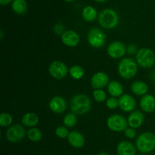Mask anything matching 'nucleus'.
Returning a JSON list of instances; mask_svg holds the SVG:
<instances>
[{
	"label": "nucleus",
	"mask_w": 155,
	"mask_h": 155,
	"mask_svg": "<svg viewBox=\"0 0 155 155\" xmlns=\"http://www.w3.org/2000/svg\"><path fill=\"white\" fill-rule=\"evenodd\" d=\"M141 155H146V154H145V153H142V154H141Z\"/></svg>",
	"instance_id": "39"
},
{
	"label": "nucleus",
	"mask_w": 155,
	"mask_h": 155,
	"mask_svg": "<svg viewBox=\"0 0 155 155\" xmlns=\"http://www.w3.org/2000/svg\"><path fill=\"white\" fill-rule=\"evenodd\" d=\"M97 15H98V13H97L96 9L90 5L86 6L82 12V17L85 21L88 22H91L96 19Z\"/></svg>",
	"instance_id": "22"
},
{
	"label": "nucleus",
	"mask_w": 155,
	"mask_h": 155,
	"mask_svg": "<svg viewBox=\"0 0 155 155\" xmlns=\"http://www.w3.org/2000/svg\"><path fill=\"white\" fill-rule=\"evenodd\" d=\"M124 135L128 138H134L136 135V132L133 128H127L124 131Z\"/></svg>",
	"instance_id": "31"
},
{
	"label": "nucleus",
	"mask_w": 155,
	"mask_h": 155,
	"mask_svg": "<svg viewBox=\"0 0 155 155\" xmlns=\"http://www.w3.org/2000/svg\"><path fill=\"white\" fill-rule=\"evenodd\" d=\"M119 106L124 112H133L136 109V101L130 94H124L119 98Z\"/></svg>",
	"instance_id": "12"
},
{
	"label": "nucleus",
	"mask_w": 155,
	"mask_h": 155,
	"mask_svg": "<svg viewBox=\"0 0 155 155\" xmlns=\"http://www.w3.org/2000/svg\"><path fill=\"white\" fill-rule=\"evenodd\" d=\"M107 91L112 97H120L124 93V87L117 81H112L107 85Z\"/></svg>",
	"instance_id": "19"
},
{
	"label": "nucleus",
	"mask_w": 155,
	"mask_h": 155,
	"mask_svg": "<svg viewBox=\"0 0 155 155\" xmlns=\"http://www.w3.org/2000/svg\"><path fill=\"white\" fill-rule=\"evenodd\" d=\"M131 90L136 95L144 96L148 92V86L145 82L142 81H136L132 84Z\"/></svg>",
	"instance_id": "20"
},
{
	"label": "nucleus",
	"mask_w": 155,
	"mask_h": 155,
	"mask_svg": "<svg viewBox=\"0 0 155 155\" xmlns=\"http://www.w3.org/2000/svg\"><path fill=\"white\" fill-rule=\"evenodd\" d=\"M106 36L104 32L97 27H93L89 31L87 40L89 45L94 48H101L104 45Z\"/></svg>",
	"instance_id": "6"
},
{
	"label": "nucleus",
	"mask_w": 155,
	"mask_h": 155,
	"mask_svg": "<svg viewBox=\"0 0 155 155\" xmlns=\"http://www.w3.org/2000/svg\"><path fill=\"white\" fill-rule=\"evenodd\" d=\"M140 106L145 112H152L155 110V97L149 94L142 96L140 100Z\"/></svg>",
	"instance_id": "18"
},
{
	"label": "nucleus",
	"mask_w": 155,
	"mask_h": 155,
	"mask_svg": "<svg viewBox=\"0 0 155 155\" xmlns=\"http://www.w3.org/2000/svg\"><path fill=\"white\" fill-rule=\"evenodd\" d=\"M69 72L71 77H72L73 78L76 79V80L81 79L84 76L85 74L84 69L78 65H73V66L70 68Z\"/></svg>",
	"instance_id": "24"
},
{
	"label": "nucleus",
	"mask_w": 155,
	"mask_h": 155,
	"mask_svg": "<svg viewBox=\"0 0 155 155\" xmlns=\"http://www.w3.org/2000/svg\"><path fill=\"white\" fill-rule=\"evenodd\" d=\"M107 126L114 132H122L128 128V121L123 115L114 114L108 117L107 120Z\"/></svg>",
	"instance_id": "7"
},
{
	"label": "nucleus",
	"mask_w": 155,
	"mask_h": 155,
	"mask_svg": "<svg viewBox=\"0 0 155 155\" xmlns=\"http://www.w3.org/2000/svg\"><path fill=\"white\" fill-rule=\"evenodd\" d=\"M106 106L110 109H114L119 106V100L116 99V97H111L108 98L106 101Z\"/></svg>",
	"instance_id": "30"
},
{
	"label": "nucleus",
	"mask_w": 155,
	"mask_h": 155,
	"mask_svg": "<svg viewBox=\"0 0 155 155\" xmlns=\"http://www.w3.org/2000/svg\"><path fill=\"white\" fill-rule=\"evenodd\" d=\"M93 97L95 101L98 102V103H101V102H104L106 100L107 95H106V93L103 90L96 89L93 91Z\"/></svg>",
	"instance_id": "28"
},
{
	"label": "nucleus",
	"mask_w": 155,
	"mask_h": 155,
	"mask_svg": "<svg viewBox=\"0 0 155 155\" xmlns=\"http://www.w3.org/2000/svg\"><path fill=\"white\" fill-rule=\"evenodd\" d=\"M136 51H137V46L134 45V44L130 45L127 48V52L130 54H134V53H136Z\"/></svg>",
	"instance_id": "33"
},
{
	"label": "nucleus",
	"mask_w": 155,
	"mask_h": 155,
	"mask_svg": "<svg viewBox=\"0 0 155 155\" xmlns=\"http://www.w3.org/2000/svg\"><path fill=\"white\" fill-rule=\"evenodd\" d=\"M90 108L91 100L86 94H76L71 100V109L77 115L86 114L89 112Z\"/></svg>",
	"instance_id": "1"
},
{
	"label": "nucleus",
	"mask_w": 155,
	"mask_h": 155,
	"mask_svg": "<svg viewBox=\"0 0 155 155\" xmlns=\"http://www.w3.org/2000/svg\"><path fill=\"white\" fill-rule=\"evenodd\" d=\"M138 71V65L133 59L124 58L118 65V73L124 79H131Z\"/></svg>",
	"instance_id": "4"
},
{
	"label": "nucleus",
	"mask_w": 155,
	"mask_h": 155,
	"mask_svg": "<svg viewBox=\"0 0 155 155\" xmlns=\"http://www.w3.org/2000/svg\"><path fill=\"white\" fill-rule=\"evenodd\" d=\"M26 135V131L21 125H14L8 129L5 136L8 141L12 143H17L22 141Z\"/></svg>",
	"instance_id": "8"
},
{
	"label": "nucleus",
	"mask_w": 155,
	"mask_h": 155,
	"mask_svg": "<svg viewBox=\"0 0 155 155\" xmlns=\"http://www.w3.org/2000/svg\"><path fill=\"white\" fill-rule=\"evenodd\" d=\"M136 62L142 68H151L155 64V53L151 49H140L136 54Z\"/></svg>",
	"instance_id": "5"
},
{
	"label": "nucleus",
	"mask_w": 155,
	"mask_h": 155,
	"mask_svg": "<svg viewBox=\"0 0 155 155\" xmlns=\"http://www.w3.org/2000/svg\"><path fill=\"white\" fill-rule=\"evenodd\" d=\"M145 116L142 112L139 110L133 111L129 115L127 121H128L129 126L133 129L139 128L144 122Z\"/></svg>",
	"instance_id": "17"
},
{
	"label": "nucleus",
	"mask_w": 155,
	"mask_h": 155,
	"mask_svg": "<svg viewBox=\"0 0 155 155\" xmlns=\"http://www.w3.org/2000/svg\"><path fill=\"white\" fill-rule=\"evenodd\" d=\"M61 40L64 45L70 47L77 46L80 42V36L74 30H66L61 35Z\"/></svg>",
	"instance_id": "13"
},
{
	"label": "nucleus",
	"mask_w": 155,
	"mask_h": 155,
	"mask_svg": "<svg viewBox=\"0 0 155 155\" xmlns=\"http://www.w3.org/2000/svg\"><path fill=\"white\" fill-rule=\"evenodd\" d=\"M12 8L18 15H23L27 10V3L25 0H14Z\"/></svg>",
	"instance_id": "23"
},
{
	"label": "nucleus",
	"mask_w": 155,
	"mask_h": 155,
	"mask_svg": "<svg viewBox=\"0 0 155 155\" xmlns=\"http://www.w3.org/2000/svg\"><path fill=\"white\" fill-rule=\"evenodd\" d=\"M14 0H0V4L2 5H6L10 4L11 2H13Z\"/></svg>",
	"instance_id": "34"
},
{
	"label": "nucleus",
	"mask_w": 155,
	"mask_h": 155,
	"mask_svg": "<svg viewBox=\"0 0 155 155\" xmlns=\"http://www.w3.org/2000/svg\"><path fill=\"white\" fill-rule=\"evenodd\" d=\"M88 155H90V154H88Z\"/></svg>",
	"instance_id": "40"
},
{
	"label": "nucleus",
	"mask_w": 155,
	"mask_h": 155,
	"mask_svg": "<svg viewBox=\"0 0 155 155\" xmlns=\"http://www.w3.org/2000/svg\"><path fill=\"white\" fill-rule=\"evenodd\" d=\"M64 2H74V0H64Z\"/></svg>",
	"instance_id": "38"
},
{
	"label": "nucleus",
	"mask_w": 155,
	"mask_h": 155,
	"mask_svg": "<svg viewBox=\"0 0 155 155\" xmlns=\"http://www.w3.org/2000/svg\"><path fill=\"white\" fill-rule=\"evenodd\" d=\"M23 125L27 127H33L36 126L39 122V116L36 112H30L26 113L21 119Z\"/></svg>",
	"instance_id": "21"
},
{
	"label": "nucleus",
	"mask_w": 155,
	"mask_h": 155,
	"mask_svg": "<svg viewBox=\"0 0 155 155\" xmlns=\"http://www.w3.org/2000/svg\"><path fill=\"white\" fill-rule=\"evenodd\" d=\"M117 152L118 155H136V147L130 141H122L117 146Z\"/></svg>",
	"instance_id": "14"
},
{
	"label": "nucleus",
	"mask_w": 155,
	"mask_h": 155,
	"mask_svg": "<svg viewBox=\"0 0 155 155\" xmlns=\"http://www.w3.org/2000/svg\"><path fill=\"white\" fill-rule=\"evenodd\" d=\"M3 36H4V35H3V30H1V36H0V38H1V39H2Z\"/></svg>",
	"instance_id": "37"
},
{
	"label": "nucleus",
	"mask_w": 155,
	"mask_h": 155,
	"mask_svg": "<svg viewBox=\"0 0 155 155\" xmlns=\"http://www.w3.org/2000/svg\"><path fill=\"white\" fill-rule=\"evenodd\" d=\"M95 2H100V3H101V2H106V1H107V0H95Z\"/></svg>",
	"instance_id": "36"
},
{
	"label": "nucleus",
	"mask_w": 155,
	"mask_h": 155,
	"mask_svg": "<svg viewBox=\"0 0 155 155\" xmlns=\"http://www.w3.org/2000/svg\"><path fill=\"white\" fill-rule=\"evenodd\" d=\"M13 122V117L8 112H2L0 115V126L2 127L11 126Z\"/></svg>",
	"instance_id": "27"
},
{
	"label": "nucleus",
	"mask_w": 155,
	"mask_h": 155,
	"mask_svg": "<svg viewBox=\"0 0 155 155\" xmlns=\"http://www.w3.org/2000/svg\"><path fill=\"white\" fill-rule=\"evenodd\" d=\"M97 155H110V154L107 153H106V152H101V153H98Z\"/></svg>",
	"instance_id": "35"
},
{
	"label": "nucleus",
	"mask_w": 155,
	"mask_h": 155,
	"mask_svg": "<svg viewBox=\"0 0 155 155\" xmlns=\"http://www.w3.org/2000/svg\"><path fill=\"white\" fill-rule=\"evenodd\" d=\"M107 52L109 56L113 59H119L125 55L127 48L120 41H114L108 46Z\"/></svg>",
	"instance_id": "10"
},
{
	"label": "nucleus",
	"mask_w": 155,
	"mask_h": 155,
	"mask_svg": "<svg viewBox=\"0 0 155 155\" xmlns=\"http://www.w3.org/2000/svg\"><path fill=\"white\" fill-rule=\"evenodd\" d=\"M77 115L74 112H71V113L67 114L64 116L63 120L64 125L66 127L68 128H72L77 124Z\"/></svg>",
	"instance_id": "26"
},
{
	"label": "nucleus",
	"mask_w": 155,
	"mask_h": 155,
	"mask_svg": "<svg viewBox=\"0 0 155 155\" xmlns=\"http://www.w3.org/2000/svg\"><path fill=\"white\" fill-rule=\"evenodd\" d=\"M109 84V77L102 71H98L93 74L91 78V85L95 89H101Z\"/></svg>",
	"instance_id": "11"
},
{
	"label": "nucleus",
	"mask_w": 155,
	"mask_h": 155,
	"mask_svg": "<svg viewBox=\"0 0 155 155\" xmlns=\"http://www.w3.org/2000/svg\"><path fill=\"white\" fill-rule=\"evenodd\" d=\"M66 107L67 104L65 100L59 96L54 97L49 102L50 109L55 113H61L64 112Z\"/></svg>",
	"instance_id": "16"
},
{
	"label": "nucleus",
	"mask_w": 155,
	"mask_h": 155,
	"mask_svg": "<svg viewBox=\"0 0 155 155\" xmlns=\"http://www.w3.org/2000/svg\"><path fill=\"white\" fill-rule=\"evenodd\" d=\"M98 23L105 29H113L119 22V16L114 10L106 9L101 11L98 17Z\"/></svg>",
	"instance_id": "3"
},
{
	"label": "nucleus",
	"mask_w": 155,
	"mask_h": 155,
	"mask_svg": "<svg viewBox=\"0 0 155 155\" xmlns=\"http://www.w3.org/2000/svg\"><path fill=\"white\" fill-rule=\"evenodd\" d=\"M27 137L29 139L33 142H36L42 139V133L39 129L36 128H31L27 132Z\"/></svg>",
	"instance_id": "25"
},
{
	"label": "nucleus",
	"mask_w": 155,
	"mask_h": 155,
	"mask_svg": "<svg viewBox=\"0 0 155 155\" xmlns=\"http://www.w3.org/2000/svg\"><path fill=\"white\" fill-rule=\"evenodd\" d=\"M136 148L142 153H149L155 149V134L151 132H143L136 141Z\"/></svg>",
	"instance_id": "2"
},
{
	"label": "nucleus",
	"mask_w": 155,
	"mask_h": 155,
	"mask_svg": "<svg viewBox=\"0 0 155 155\" xmlns=\"http://www.w3.org/2000/svg\"><path fill=\"white\" fill-rule=\"evenodd\" d=\"M64 26L62 25L61 24H57L54 25V31L57 35L63 34V33L64 32Z\"/></svg>",
	"instance_id": "32"
},
{
	"label": "nucleus",
	"mask_w": 155,
	"mask_h": 155,
	"mask_svg": "<svg viewBox=\"0 0 155 155\" xmlns=\"http://www.w3.org/2000/svg\"><path fill=\"white\" fill-rule=\"evenodd\" d=\"M69 131L66 126H58L55 129V135L60 138H66L69 135Z\"/></svg>",
	"instance_id": "29"
},
{
	"label": "nucleus",
	"mask_w": 155,
	"mask_h": 155,
	"mask_svg": "<svg viewBox=\"0 0 155 155\" xmlns=\"http://www.w3.org/2000/svg\"><path fill=\"white\" fill-rule=\"evenodd\" d=\"M48 71L53 78L56 79H62L67 76L68 69L65 63L61 61H54L50 64Z\"/></svg>",
	"instance_id": "9"
},
{
	"label": "nucleus",
	"mask_w": 155,
	"mask_h": 155,
	"mask_svg": "<svg viewBox=\"0 0 155 155\" xmlns=\"http://www.w3.org/2000/svg\"><path fill=\"white\" fill-rule=\"evenodd\" d=\"M69 144L75 148H81L85 144V138L81 132L78 131H72L68 137Z\"/></svg>",
	"instance_id": "15"
}]
</instances>
